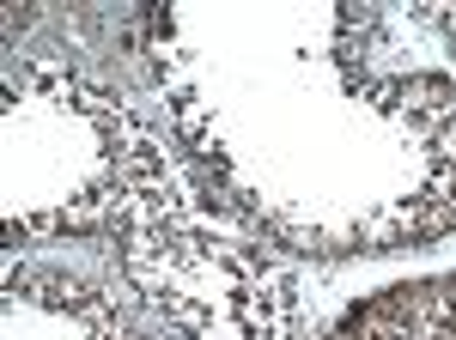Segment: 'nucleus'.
Here are the masks:
<instances>
[{
	"instance_id": "obj_1",
	"label": "nucleus",
	"mask_w": 456,
	"mask_h": 340,
	"mask_svg": "<svg viewBox=\"0 0 456 340\" xmlns=\"http://www.w3.org/2000/svg\"><path fill=\"white\" fill-rule=\"evenodd\" d=\"M420 19H426V25H438V31H444V36L456 43V6H426Z\"/></svg>"
}]
</instances>
